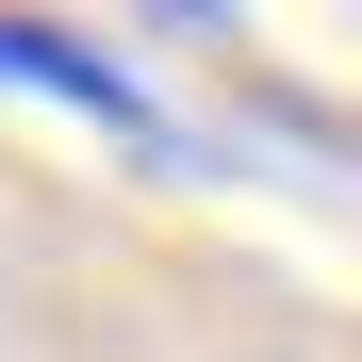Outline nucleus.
<instances>
[{
    "mask_svg": "<svg viewBox=\"0 0 362 362\" xmlns=\"http://www.w3.org/2000/svg\"><path fill=\"white\" fill-rule=\"evenodd\" d=\"M0 83H49V99H83V115H115V132H148V99L99 66V49H66L49 17H0Z\"/></svg>",
    "mask_w": 362,
    "mask_h": 362,
    "instance_id": "nucleus-1",
    "label": "nucleus"
}]
</instances>
